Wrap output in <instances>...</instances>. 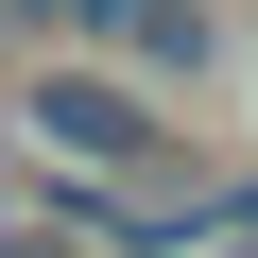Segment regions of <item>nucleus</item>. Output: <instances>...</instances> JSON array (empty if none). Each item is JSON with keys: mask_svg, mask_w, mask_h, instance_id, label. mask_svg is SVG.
Wrapping results in <instances>:
<instances>
[{"mask_svg": "<svg viewBox=\"0 0 258 258\" xmlns=\"http://www.w3.org/2000/svg\"><path fill=\"white\" fill-rule=\"evenodd\" d=\"M18 120H35V155H52V172H138V155H155V103H138V86H103V69H35Z\"/></svg>", "mask_w": 258, "mask_h": 258, "instance_id": "obj_1", "label": "nucleus"}, {"mask_svg": "<svg viewBox=\"0 0 258 258\" xmlns=\"http://www.w3.org/2000/svg\"><path fill=\"white\" fill-rule=\"evenodd\" d=\"M103 35H138V69H207V18H189V0H120Z\"/></svg>", "mask_w": 258, "mask_h": 258, "instance_id": "obj_2", "label": "nucleus"}, {"mask_svg": "<svg viewBox=\"0 0 258 258\" xmlns=\"http://www.w3.org/2000/svg\"><path fill=\"white\" fill-rule=\"evenodd\" d=\"M35 18H69V0H35Z\"/></svg>", "mask_w": 258, "mask_h": 258, "instance_id": "obj_3", "label": "nucleus"}]
</instances>
